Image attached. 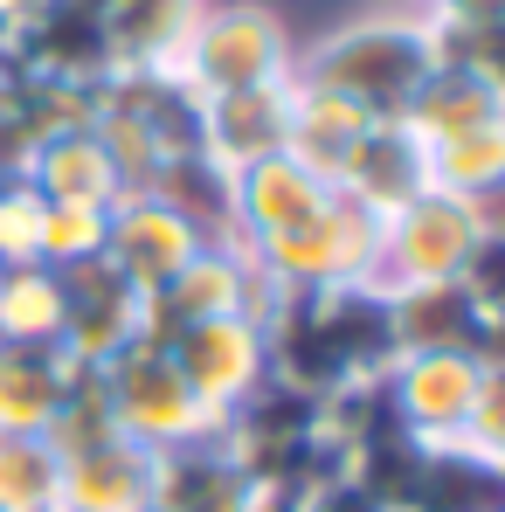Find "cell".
I'll return each mask as SVG.
<instances>
[{"instance_id":"obj_1","label":"cell","mask_w":505,"mask_h":512,"mask_svg":"<svg viewBox=\"0 0 505 512\" xmlns=\"http://www.w3.org/2000/svg\"><path fill=\"white\" fill-rule=\"evenodd\" d=\"M443 63V35L429 28L422 7H388V14H360L333 28L326 42H312L291 77L305 90H326L339 104H353L374 125H402L429 70Z\"/></svg>"},{"instance_id":"obj_2","label":"cell","mask_w":505,"mask_h":512,"mask_svg":"<svg viewBox=\"0 0 505 512\" xmlns=\"http://www.w3.org/2000/svg\"><path fill=\"white\" fill-rule=\"evenodd\" d=\"M298 63L284 21L263 0H201L180 56H173V84L201 97H229V90H256V84H284Z\"/></svg>"},{"instance_id":"obj_3","label":"cell","mask_w":505,"mask_h":512,"mask_svg":"<svg viewBox=\"0 0 505 512\" xmlns=\"http://www.w3.org/2000/svg\"><path fill=\"white\" fill-rule=\"evenodd\" d=\"M256 270L270 277L277 298H319V291H374L381 270V215L339 194L284 243L256 250Z\"/></svg>"},{"instance_id":"obj_4","label":"cell","mask_w":505,"mask_h":512,"mask_svg":"<svg viewBox=\"0 0 505 512\" xmlns=\"http://www.w3.org/2000/svg\"><path fill=\"white\" fill-rule=\"evenodd\" d=\"M97 388H104V409H111V429L146 443V450H180L208 429H222V416L194 395V381L180 374L160 340H132L118 360L97 367Z\"/></svg>"},{"instance_id":"obj_5","label":"cell","mask_w":505,"mask_h":512,"mask_svg":"<svg viewBox=\"0 0 505 512\" xmlns=\"http://www.w3.org/2000/svg\"><path fill=\"white\" fill-rule=\"evenodd\" d=\"M485 208L443 187H422L395 215H381V270L374 291H416V284H457L471 250L485 243Z\"/></svg>"},{"instance_id":"obj_6","label":"cell","mask_w":505,"mask_h":512,"mask_svg":"<svg viewBox=\"0 0 505 512\" xmlns=\"http://www.w3.org/2000/svg\"><path fill=\"white\" fill-rule=\"evenodd\" d=\"M485 381V353L478 346H429V353H395L381 367V395L395 409V423L416 443H457L471 423Z\"/></svg>"},{"instance_id":"obj_7","label":"cell","mask_w":505,"mask_h":512,"mask_svg":"<svg viewBox=\"0 0 505 512\" xmlns=\"http://www.w3.org/2000/svg\"><path fill=\"white\" fill-rule=\"evenodd\" d=\"M160 346L180 360V374L194 381V395H201L215 416L243 409L256 388L270 381V333H263V319H256V312L194 319V326H180V333L160 340Z\"/></svg>"},{"instance_id":"obj_8","label":"cell","mask_w":505,"mask_h":512,"mask_svg":"<svg viewBox=\"0 0 505 512\" xmlns=\"http://www.w3.org/2000/svg\"><path fill=\"white\" fill-rule=\"evenodd\" d=\"M326 201H333V180L298 167L291 153H270L256 167L229 173V243H243L250 256L270 250V243L298 236Z\"/></svg>"},{"instance_id":"obj_9","label":"cell","mask_w":505,"mask_h":512,"mask_svg":"<svg viewBox=\"0 0 505 512\" xmlns=\"http://www.w3.org/2000/svg\"><path fill=\"white\" fill-rule=\"evenodd\" d=\"M56 277H63V353L77 367H104V360H118L132 340H146V298L104 256L70 263Z\"/></svg>"},{"instance_id":"obj_10","label":"cell","mask_w":505,"mask_h":512,"mask_svg":"<svg viewBox=\"0 0 505 512\" xmlns=\"http://www.w3.org/2000/svg\"><path fill=\"white\" fill-rule=\"evenodd\" d=\"M291 104H298V77L284 84L229 90V97H201L194 104V153L222 173H243L270 153H284L291 139Z\"/></svg>"},{"instance_id":"obj_11","label":"cell","mask_w":505,"mask_h":512,"mask_svg":"<svg viewBox=\"0 0 505 512\" xmlns=\"http://www.w3.org/2000/svg\"><path fill=\"white\" fill-rule=\"evenodd\" d=\"M208 236L173 208L160 194H118L111 201V229H104V263L146 298V291H160L173 270L187 263V256L201 250Z\"/></svg>"},{"instance_id":"obj_12","label":"cell","mask_w":505,"mask_h":512,"mask_svg":"<svg viewBox=\"0 0 505 512\" xmlns=\"http://www.w3.org/2000/svg\"><path fill=\"white\" fill-rule=\"evenodd\" d=\"M270 499L250 478V464L222 443V429L160 450V485H153V512H256Z\"/></svg>"},{"instance_id":"obj_13","label":"cell","mask_w":505,"mask_h":512,"mask_svg":"<svg viewBox=\"0 0 505 512\" xmlns=\"http://www.w3.org/2000/svg\"><path fill=\"white\" fill-rule=\"evenodd\" d=\"M153 485H160V450L111 429L90 450L63 457V492L56 499L70 512H153Z\"/></svg>"},{"instance_id":"obj_14","label":"cell","mask_w":505,"mask_h":512,"mask_svg":"<svg viewBox=\"0 0 505 512\" xmlns=\"http://www.w3.org/2000/svg\"><path fill=\"white\" fill-rule=\"evenodd\" d=\"M111 77H173V56L201 14V0H97Z\"/></svg>"},{"instance_id":"obj_15","label":"cell","mask_w":505,"mask_h":512,"mask_svg":"<svg viewBox=\"0 0 505 512\" xmlns=\"http://www.w3.org/2000/svg\"><path fill=\"white\" fill-rule=\"evenodd\" d=\"M422 187H429V153L409 125H367V139L353 146V160L339 173V194H353L374 215H395Z\"/></svg>"},{"instance_id":"obj_16","label":"cell","mask_w":505,"mask_h":512,"mask_svg":"<svg viewBox=\"0 0 505 512\" xmlns=\"http://www.w3.org/2000/svg\"><path fill=\"white\" fill-rule=\"evenodd\" d=\"M21 180H28L42 201H90V208H111V201H118V167H111V153L97 146L90 118L49 132V139H35Z\"/></svg>"},{"instance_id":"obj_17","label":"cell","mask_w":505,"mask_h":512,"mask_svg":"<svg viewBox=\"0 0 505 512\" xmlns=\"http://www.w3.org/2000/svg\"><path fill=\"white\" fill-rule=\"evenodd\" d=\"M77 374L84 367L63 346H0V429L42 436V429L56 423V409H63V395H70Z\"/></svg>"},{"instance_id":"obj_18","label":"cell","mask_w":505,"mask_h":512,"mask_svg":"<svg viewBox=\"0 0 505 512\" xmlns=\"http://www.w3.org/2000/svg\"><path fill=\"white\" fill-rule=\"evenodd\" d=\"M388 305V346L395 353H429V346H478L485 319L464 298V284H416V291H381Z\"/></svg>"},{"instance_id":"obj_19","label":"cell","mask_w":505,"mask_h":512,"mask_svg":"<svg viewBox=\"0 0 505 512\" xmlns=\"http://www.w3.org/2000/svg\"><path fill=\"white\" fill-rule=\"evenodd\" d=\"M505 97L471 63H457V56H443L436 70H429V84L416 90V104H409V132H416L422 146H443V139H457V132H471V125H485V118H499Z\"/></svg>"},{"instance_id":"obj_20","label":"cell","mask_w":505,"mask_h":512,"mask_svg":"<svg viewBox=\"0 0 505 512\" xmlns=\"http://www.w3.org/2000/svg\"><path fill=\"white\" fill-rule=\"evenodd\" d=\"M367 125H374V118H360L353 104H339V97H326V90H305V84H298L284 153H291L298 167H312L319 180H333V187H339V173H346V160H353V146L367 139Z\"/></svg>"},{"instance_id":"obj_21","label":"cell","mask_w":505,"mask_h":512,"mask_svg":"<svg viewBox=\"0 0 505 512\" xmlns=\"http://www.w3.org/2000/svg\"><path fill=\"white\" fill-rule=\"evenodd\" d=\"M422 153H429V187L485 208L492 194H505V111L457 132V139H443V146H422Z\"/></svg>"},{"instance_id":"obj_22","label":"cell","mask_w":505,"mask_h":512,"mask_svg":"<svg viewBox=\"0 0 505 512\" xmlns=\"http://www.w3.org/2000/svg\"><path fill=\"white\" fill-rule=\"evenodd\" d=\"M0 340L63 346V277L49 263H14L0 277Z\"/></svg>"},{"instance_id":"obj_23","label":"cell","mask_w":505,"mask_h":512,"mask_svg":"<svg viewBox=\"0 0 505 512\" xmlns=\"http://www.w3.org/2000/svg\"><path fill=\"white\" fill-rule=\"evenodd\" d=\"M56 492H63V457L49 450V436L0 429V506H28V499H56Z\"/></svg>"},{"instance_id":"obj_24","label":"cell","mask_w":505,"mask_h":512,"mask_svg":"<svg viewBox=\"0 0 505 512\" xmlns=\"http://www.w3.org/2000/svg\"><path fill=\"white\" fill-rule=\"evenodd\" d=\"M104 229H111V208H90V201H42V250L35 263L49 270H70L104 256Z\"/></svg>"},{"instance_id":"obj_25","label":"cell","mask_w":505,"mask_h":512,"mask_svg":"<svg viewBox=\"0 0 505 512\" xmlns=\"http://www.w3.org/2000/svg\"><path fill=\"white\" fill-rule=\"evenodd\" d=\"M42 250V194L21 180V173H7L0 180V263L14 270V263H35Z\"/></svg>"},{"instance_id":"obj_26","label":"cell","mask_w":505,"mask_h":512,"mask_svg":"<svg viewBox=\"0 0 505 512\" xmlns=\"http://www.w3.org/2000/svg\"><path fill=\"white\" fill-rule=\"evenodd\" d=\"M291 512H395L367 478H353V471H319V478H305L298 492H291Z\"/></svg>"},{"instance_id":"obj_27","label":"cell","mask_w":505,"mask_h":512,"mask_svg":"<svg viewBox=\"0 0 505 512\" xmlns=\"http://www.w3.org/2000/svg\"><path fill=\"white\" fill-rule=\"evenodd\" d=\"M464 450L505 464V360H485V381H478V402H471V423L457 436Z\"/></svg>"},{"instance_id":"obj_28","label":"cell","mask_w":505,"mask_h":512,"mask_svg":"<svg viewBox=\"0 0 505 512\" xmlns=\"http://www.w3.org/2000/svg\"><path fill=\"white\" fill-rule=\"evenodd\" d=\"M464 298L478 305V319H499L505 312V236L499 229H485V243L471 250V263H464Z\"/></svg>"},{"instance_id":"obj_29","label":"cell","mask_w":505,"mask_h":512,"mask_svg":"<svg viewBox=\"0 0 505 512\" xmlns=\"http://www.w3.org/2000/svg\"><path fill=\"white\" fill-rule=\"evenodd\" d=\"M436 35H478V28H505V0H422Z\"/></svg>"},{"instance_id":"obj_30","label":"cell","mask_w":505,"mask_h":512,"mask_svg":"<svg viewBox=\"0 0 505 512\" xmlns=\"http://www.w3.org/2000/svg\"><path fill=\"white\" fill-rule=\"evenodd\" d=\"M0 512H70L63 499H28V506H0Z\"/></svg>"},{"instance_id":"obj_31","label":"cell","mask_w":505,"mask_h":512,"mask_svg":"<svg viewBox=\"0 0 505 512\" xmlns=\"http://www.w3.org/2000/svg\"><path fill=\"white\" fill-rule=\"evenodd\" d=\"M256 512H291V499H277V492H270V499H263Z\"/></svg>"},{"instance_id":"obj_32","label":"cell","mask_w":505,"mask_h":512,"mask_svg":"<svg viewBox=\"0 0 505 512\" xmlns=\"http://www.w3.org/2000/svg\"><path fill=\"white\" fill-rule=\"evenodd\" d=\"M402 7H422V0H402Z\"/></svg>"},{"instance_id":"obj_33","label":"cell","mask_w":505,"mask_h":512,"mask_svg":"<svg viewBox=\"0 0 505 512\" xmlns=\"http://www.w3.org/2000/svg\"><path fill=\"white\" fill-rule=\"evenodd\" d=\"M0 277H7V263H0Z\"/></svg>"},{"instance_id":"obj_34","label":"cell","mask_w":505,"mask_h":512,"mask_svg":"<svg viewBox=\"0 0 505 512\" xmlns=\"http://www.w3.org/2000/svg\"><path fill=\"white\" fill-rule=\"evenodd\" d=\"M0 7H7V0H0Z\"/></svg>"}]
</instances>
